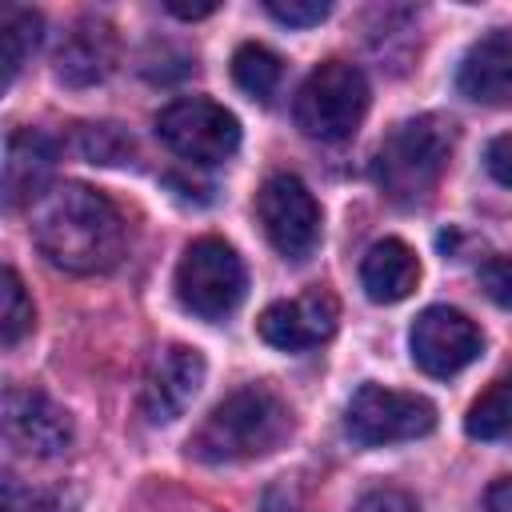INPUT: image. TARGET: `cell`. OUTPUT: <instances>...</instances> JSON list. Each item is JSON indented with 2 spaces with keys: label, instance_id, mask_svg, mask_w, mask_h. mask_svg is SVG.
Instances as JSON below:
<instances>
[{
  "label": "cell",
  "instance_id": "6da1fadb",
  "mask_svg": "<svg viewBox=\"0 0 512 512\" xmlns=\"http://www.w3.org/2000/svg\"><path fill=\"white\" fill-rule=\"evenodd\" d=\"M32 240L72 276L108 272L124 256V216L88 184H56L32 208Z\"/></svg>",
  "mask_w": 512,
  "mask_h": 512
},
{
  "label": "cell",
  "instance_id": "7a4b0ae2",
  "mask_svg": "<svg viewBox=\"0 0 512 512\" xmlns=\"http://www.w3.org/2000/svg\"><path fill=\"white\" fill-rule=\"evenodd\" d=\"M288 432H292L288 404L264 384H244L204 416V424L188 440V452L208 464L260 460L276 452L288 440Z\"/></svg>",
  "mask_w": 512,
  "mask_h": 512
},
{
  "label": "cell",
  "instance_id": "3957f363",
  "mask_svg": "<svg viewBox=\"0 0 512 512\" xmlns=\"http://www.w3.org/2000/svg\"><path fill=\"white\" fill-rule=\"evenodd\" d=\"M452 144H456V128L444 116L428 112V116L400 120L376 152L380 192L396 204H424L448 168Z\"/></svg>",
  "mask_w": 512,
  "mask_h": 512
},
{
  "label": "cell",
  "instance_id": "277c9868",
  "mask_svg": "<svg viewBox=\"0 0 512 512\" xmlns=\"http://www.w3.org/2000/svg\"><path fill=\"white\" fill-rule=\"evenodd\" d=\"M364 112H368V80L348 60L316 64L304 76V84L296 92V104H292L296 128L312 140H324V144L348 140L360 128Z\"/></svg>",
  "mask_w": 512,
  "mask_h": 512
},
{
  "label": "cell",
  "instance_id": "5b68a950",
  "mask_svg": "<svg viewBox=\"0 0 512 512\" xmlns=\"http://www.w3.org/2000/svg\"><path fill=\"white\" fill-rule=\"evenodd\" d=\"M244 288H248V272L232 244L216 236H200L184 248L176 264V296L192 316L200 320L232 316L244 300Z\"/></svg>",
  "mask_w": 512,
  "mask_h": 512
},
{
  "label": "cell",
  "instance_id": "8992f818",
  "mask_svg": "<svg viewBox=\"0 0 512 512\" xmlns=\"http://www.w3.org/2000/svg\"><path fill=\"white\" fill-rule=\"evenodd\" d=\"M344 428L364 448H388L404 440H420L436 428V408L428 396L384 388V384H360L344 408Z\"/></svg>",
  "mask_w": 512,
  "mask_h": 512
},
{
  "label": "cell",
  "instance_id": "52a82bcc",
  "mask_svg": "<svg viewBox=\"0 0 512 512\" xmlns=\"http://www.w3.org/2000/svg\"><path fill=\"white\" fill-rule=\"evenodd\" d=\"M156 136L188 164H224L240 148V120L208 100V96H180L156 112Z\"/></svg>",
  "mask_w": 512,
  "mask_h": 512
},
{
  "label": "cell",
  "instance_id": "ba28073f",
  "mask_svg": "<svg viewBox=\"0 0 512 512\" xmlns=\"http://www.w3.org/2000/svg\"><path fill=\"white\" fill-rule=\"evenodd\" d=\"M256 220L284 260H308L320 244V204L300 176H268L256 192Z\"/></svg>",
  "mask_w": 512,
  "mask_h": 512
},
{
  "label": "cell",
  "instance_id": "9c48e42d",
  "mask_svg": "<svg viewBox=\"0 0 512 512\" xmlns=\"http://www.w3.org/2000/svg\"><path fill=\"white\" fill-rule=\"evenodd\" d=\"M408 348H412L416 368H424L436 380H448L484 352V332L460 308L432 304L412 320Z\"/></svg>",
  "mask_w": 512,
  "mask_h": 512
},
{
  "label": "cell",
  "instance_id": "30bf717a",
  "mask_svg": "<svg viewBox=\"0 0 512 512\" xmlns=\"http://www.w3.org/2000/svg\"><path fill=\"white\" fill-rule=\"evenodd\" d=\"M336 320H340L336 296L328 288H308L292 300L268 304L256 320V332L264 344H272L280 352H308L336 332Z\"/></svg>",
  "mask_w": 512,
  "mask_h": 512
},
{
  "label": "cell",
  "instance_id": "8fae6325",
  "mask_svg": "<svg viewBox=\"0 0 512 512\" xmlns=\"http://www.w3.org/2000/svg\"><path fill=\"white\" fill-rule=\"evenodd\" d=\"M204 384V356L188 344H168L152 356L140 388V412L148 424H172L196 400Z\"/></svg>",
  "mask_w": 512,
  "mask_h": 512
},
{
  "label": "cell",
  "instance_id": "7c38bea8",
  "mask_svg": "<svg viewBox=\"0 0 512 512\" xmlns=\"http://www.w3.org/2000/svg\"><path fill=\"white\" fill-rule=\"evenodd\" d=\"M4 436L16 452L28 456H60L72 444V420L68 412L36 392V388H8L4 392Z\"/></svg>",
  "mask_w": 512,
  "mask_h": 512
},
{
  "label": "cell",
  "instance_id": "4fadbf2b",
  "mask_svg": "<svg viewBox=\"0 0 512 512\" xmlns=\"http://www.w3.org/2000/svg\"><path fill=\"white\" fill-rule=\"evenodd\" d=\"M456 88L464 100L500 108L512 104V32L492 28L468 44L456 68Z\"/></svg>",
  "mask_w": 512,
  "mask_h": 512
},
{
  "label": "cell",
  "instance_id": "5bb4252c",
  "mask_svg": "<svg viewBox=\"0 0 512 512\" xmlns=\"http://www.w3.org/2000/svg\"><path fill=\"white\" fill-rule=\"evenodd\" d=\"M56 172V144L40 128H16L4 144V208L16 212L24 204H36L48 192V180Z\"/></svg>",
  "mask_w": 512,
  "mask_h": 512
},
{
  "label": "cell",
  "instance_id": "9a60e30c",
  "mask_svg": "<svg viewBox=\"0 0 512 512\" xmlns=\"http://www.w3.org/2000/svg\"><path fill=\"white\" fill-rule=\"evenodd\" d=\"M416 280H420V260L396 236L376 240L360 260V284L376 304H400L404 296H412Z\"/></svg>",
  "mask_w": 512,
  "mask_h": 512
},
{
  "label": "cell",
  "instance_id": "2e32d148",
  "mask_svg": "<svg viewBox=\"0 0 512 512\" xmlns=\"http://www.w3.org/2000/svg\"><path fill=\"white\" fill-rule=\"evenodd\" d=\"M112 64H116V36L100 20L76 24L68 32V40L60 44V52H56V76L72 88L104 80L112 72Z\"/></svg>",
  "mask_w": 512,
  "mask_h": 512
},
{
  "label": "cell",
  "instance_id": "e0dca14e",
  "mask_svg": "<svg viewBox=\"0 0 512 512\" xmlns=\"http://www.w3.org/2000/svg\"><path fill=\"white\" fill-rule=\"evenodd\" d=\"M464 432L472 440H500L512 432V372L496 376L468 408L464 416Z\"/></svg>",
  "mask_w": 512,
  "mask_h": 512
},
{
  "label": "cell",
  "instance_id": "ac0fdd59",
  "mask_svg": "<svg viewBox=\"0 0 512 512\" xmlns=\"http://www.w3.org/2000/svg\"><path fill=\"white\" fill-rule=\"evenodd\" d=\"M40 12L8 4L0 12V68H4V84L16 80V72L24 68V60L32 56V48L40 44Z\"/></svg>",
  "mask_w": 512,
  "mask_h": 512
},
{
  "label": "cell",
  "instance_id": "d6986e66",
  "mask_svg": "<svg viewBox=\"0 0 512 512\" xmlns=\"http://www.w3.org/2000/svg\"><path fill=\"white\" fill-rule=\"evenodd\" d=\"M232 80L240 84V92H248L252 100L268 104L284 80V64L272 48L264 44H240L232 56Z\"/></svg>",
  "mask_w": 512,
  "mask_h": 512
},
{
  "label": "cell",
  "instance_id": "ffe728a7",
  "mask_svg": "<svg viewBox=\"0 0 512 512\" xmlns=\"http://www.w3.org/2000/svg\"><path fill=\"white\" fill-rule=\"evenodd\" d=\"M36 324V308L24 292V280L16 276V268H4L0 276V340L4 348H16Z\"/></svg>",
  "mask_w": 512,
  "mask_h": 512
},
{
  "label": "cell",
  "instance_id": "44dd1931",
  "mask_svg": "<svg viewBox=\"0 0 512 512\" xmlns=\"http://www.w3.org/2000/svg\"><path fill=\"white\" fill-rule=\"evenodd\" d=\"M80 148L92 164H124L132 156V136H124L116 124H88Z\"/></svg>",
  "mask_w": 512,
  "mask_h": 512
},
{
  "label": "cell",
  "instance_id": "7402d4cb",
  "mask_svg": "<svg viewBox=\"0 0 512 512\" xmlns=\"http://www.w3.org/2000/svg\"><path fill=\"white\" fill-rule=\"evenodd\" d=\"M264 8H268V16H276L288 28H312L332 12L328 0H268Z\"/></svg>",
  "mask_w": 512,
  "mask_h": 512
},
{
  "label": "cell",
  "instance_id": "603a6c76",
  "mask_svg": "<svg viewBox=\"0 0 512 512\" xmlns=\"http://www.w3.org/2000/svg\"><path fill=\"white\" fill-rule=\"evenodd\" d=\"M480 288L488 292V300H496L500 308H512V256H488L480 264Z\"/></svg>",
  "mask_w": 512,
  "mask_h": 512
},
{
  "label": "cell",
  "instance_id": "cb8c5ba5",
  "mask_svg": "<svg viewBox=\"0 0 512 512\" xmlns=\"http://www.w3.org/2000/svg\"><path fill=\"white\" fill-rule=\"evenodd\" d=\"M352 512H420V504L404 488H372L356 500Z\"/></svg>",
  "mask_w": 512,
  "mask_h": 512
},
{
  "label": "cell",
  "instance_id": "d4e9b609",
  "mask_svg": "<svg viewBox=\"0 0 512 512\" xmlns=\"http://www.w3.org/2000/svg\"><path fill=\"white\" fill-rule=\"evenodd\" d=\"M484 164H488V172H492L496 184L512 188V136H496L488 144V152H484Z\"/></svg>",
  "mask_w": 512,
  "mask_h": 512
},
{
  "label": "cell",
  "instance_id": "484cf974",
  "mask_svg": "<svg viewBox=\"0 0 512 512\" xmlns=\"http://www.w3.org/2000/svg\"><path fill=\"white\" fill-rule=\"evenodd\" d=\"M36 508H40V496L24 492V488L16 484V476H8V480H4V512H36Z\"/></svg>",
  "mask_w": 512,
  "mask_h": 512
},
{
  "label": "cell",
  "instance_id": "4316f807",
  "mask_svg": "<svg viewBox=\"0 0 512 512\" xmlns=\"http://www.w3.org/2000/svg\"><path fill=\"white\" fill-rule=\"evenodd\" d=\"M484 504H488V512H512V476L496 480V484L488 488Z\"/></svg>",
  "mask_w": 512,
  "mask_h": 512
},
{
  "label": "cell",
  "instance_id": "83f0119b",
  "mask_svg": "<svg viewBox=\"0 0 512 512\" xmlns=\"http://www.w3.org/2000/svg\"><path fill=\"white\" fill-rule=\"evenodd\" d=\"M164 8H168L172 16H180V20H200V16H212V12H216L212 0H204V4H180V0H168Z\"/></svg>",
  "mask_w": 512,
  "mask_h": 512
}]
</instances>
